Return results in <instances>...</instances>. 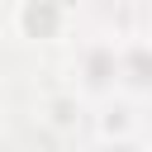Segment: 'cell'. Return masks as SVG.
<instances>
[{"mask_svg": "<svg viewBox=\"0 0 152 152\" xmlns=\"http://www.w3.org/2000/svg\"><path fill=\"white\" fill-rule=\"evenodd\" d=\"M19 14H24V28H28V33H43V38L57 33V10H52L48 0H28Z\"/></svg>", "mask_w": 152, "mask_h": 152, "instance_id": "obj_1", "label": "cell"}]
</instances>
